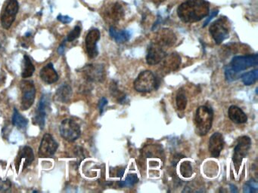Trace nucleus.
<instances>
[{"label": "nucleus", "instance_id": "20", "mask_svg": "<svg viewBox=\"0 0 258 193\" xmlns=\"http://www.w3.org/2000/svg\"><path fill=\"white\" fill-rule=\"evenodd\" d=\"M72 96V88L67 83L61 85L55 94V99L60 103H67Z\"/></svg>", "mask_w": 258, "mask_h": 193}, {"label": "nucleus", "instance_id": "22", "mask_svg": "<svg viewBox=\"0 0 258 193\" xmlns=\"http://www.w3.org/2000/svg\"><path fill=\"white\" fill-rule=\"evenodd\" d=\"M107 16L111 21L117 23L124 18V8L119 2H114L107 11Z\"/></svg>", "mask_w": 258, "mask_h": 193}, {"label": "nucleus", "instance_id": "11", "mask_svg": "<svg viewBox=\"0 0 258 193\" xmlns=\"http://www.w3.org/2000/svg\"><path fill=\"white\" fill-rule=\"evenodd\" d=\"M50 108V102L46 95H43L39 101L38 106L36 110L35 116L33 118L34 125H38L41 129L45 127V118Z\"/></svg>", "mask_w": 258, "mask_h": 193}, {"label": "nucleus", "instance_id": "6", "mask_svg": "<svg viewBox=\"0 0 258 193\" xmlns=\"http://www.w3.org/2000/svg\"><path fill=\"white\" fill-rule=\"evenodd\" d=\"M251 147H252V140L249 136H242L238 139L236 145L235 147L233 158V163L237 172L241 166L242 160L248 155Z\"/></svg>", "mask_w": 258, "mask_h": 193}, {"label": "nucleus", "instance_id": "30", "mask_svg": "<svg viewBox=\"0 0 258 193\" xmlns=\"http://www.w3.org/2000/svg\"><path fill=\"white\" fill-rule=\"evenodd\" d=\"M180 174L183 177L189 178L193 175V168L190 162H183L180 165Z\"/></svg>", "mask_w": 258, "mask_h": 193}, {"label": "nucleus", "instance_id": "41", "mask_svg": "<svg viewBox=\"0 0 258 193\" xmlns=\"http://www.w3.org/2000/svg\"><path fill=\"white\" fill-rule=\"evenodd\" d=\"M124 169H121V170H120L119 172H118V173H117V176H119V177H122L123 175H124Z\"/></svg>", "mask_w": 258, "mask_h": 193}, {"label": "nucleus", "instance_id": "27", "mask_svg": "<svg viewBox=\"0 0 258 193\" xmlns=\"http://www.w3.org/2000/svg\"><path fill=\"white\" fill-rule=\"evenodd\" d=\"M176 103L178 110L180 111L186 110V106H187V97L183 91L179 90V92L176 95Z\"/></svg>", "mask_w": 258, "mask_h": 193}, {"label": "nucleus", "instance_id": "32", "mask_svg": "<svg viewBox=\"0 0 258 193\" xmlns=\"http://www.w3.org/2000/svg\"><path fill=\"white\" fill-rule=\"evenodd\" d=\"M74 155L77 156V165H79L80 162L85 158V155H84V149L82 147H77L74 150Z\"/></svg>", "mask_w": 258, "mask_h": 193}, {"label": "nucleus", "instance_id": "8", "mask_svg": "<svg viewBox=\"0 0 258 193\" xmlns=\"http://www.w3.org/2000/svg\"><path fill=\"white\" fill-rule=\"evenodd\" d=\"M19 4L17 0H7L1 15V24L5 30L10 28L19 12Z\"/></svg>", "mask_w": 258, "mask_h": 193}, {"label": "nucleus", "instance_id": "29", "mask_svg": "<svg viewBox=\"0 0 258 193\" xmlns=\"http://www.w3.org/2000/svg\"><path fill=\"white\" fill-rule=\"evenodd\" d=\"M258 191V183L257 180L252 179L245 183L243 192L245 193H256Z\"/></svg>", "mask_w": 258, "mask_h": 193}, {"label": "nucleus", "instance_id": "7", "mask_svg": "<svg viewBox=\"0 0 258 193\" xmlns=\"http://www.w3.org/2000/svg\"><path fill=\"white\" fill-rule=\"evenodd\" d=\"M22 91V104L21 109L23 111L29 110L35 101L36 88L34 82L30 80H23L20 84Z\"/></svg>", "mask_w": 258, "mask_h": 193}, {"label": "nucleus", "instance_id": "3", "mask_svg": "<svg viewBox=\"0 0 258 193\" xmlns=\"http://www.w3.org/2000/svg\"><path fill=\"white\" fill-rule=\"evenodd\" d=\"M158 85V80L152 72L150 70L141 72L133 83L135 90L141 93L151 92L156 89Z\"/></svg>", "mask_w": 258, "mask_h": 193}, {"label": "nucleus", "instance_id": "5", "mask_svg": "<svg viewBox=\"0 0 258 193\" xmlns=\"http://www.w3.org/2000/svg\"><path fill=\"white\" fill-rule=\"evenodd\" d=\"M59 133L62 138L68 142H74L81 136V127L74 120L65 118L59 126Z\"/></svg>", "mask_w": 258, "mask_h": 193}, {"label": "nucleus", "instance_id": "34", "mask_svg": "<svg viewBox=\"0 0 258 193\" xmlns=\"http://www.w3.org/2000/svg\"><path fill=\"white\" fill-rule=\"evenodd\" d=\"M238 74L237 72L232 70L230 67H227L225 71V75H226V80L228 81H233V80L236 79V74Z\"/></svg>", "mask_w": 258, "mask_h": 193}, {"label": "nucleus", "instance_id": "9", "mask_svg": "<svg viewBox=\"0 0 258 193\" xmlns=\"http://www.w3.org/2000/svg\"><path fill=\"white\" fill-rule=\"evenodd\" d=\"M258 55H245V56H236L232 59L230 68L234 71H243L250 67L258 65Z\"/></svg>", "mask_w": 258, "mask_h": 193}, {"label": "nucleus", "instance_id": "35", "mask_svg": "<svg viewBox=\"0 0 258 193\" xmlns=\"http://www.w3.org/2000/svg\"><path fill=\"white\" fill-rule=\"evenodd\" d=\"M58 20L63 23H69L72 21V19L67 15H59L57 17Z\"/></svg>", "mask_w": 258, "mask_h": 193}, {"label": "nucleus", "instance_id": "39", "mask_svg": "<svg viewBox=\"0 0 258 193\" xmlns=\"http://www.w3.org/2000/svg\"><path fill=\"white\" fill-rule=\"evenodd\" d=\"M165 0H151V2H153V3L155 4V5H159L160 4L162 3V2H164Z\"/></svg>", "mask_w": 258, "mask_h": 193}, {"label": "nucleus", "instance_id": "25", "mask_svg": "<svg viewBox=\"0 0 258 193\" xmlns=\"http://www.w3.org/2000/svg\"><path fill=\"white\" fill-rule=\"evenodd\" d=\"M28 124V120L23 117L22 114L18 111L17 109H14L13 116H12V125L17 127L19 130H24L27 128Z\"/></svg>", "mask_w": 258, "mask_h": 193}, {"label": "nucleus", "instance_id": "19", "mask_svg": "<svg viewBox=\"0 0 258 193\" xmlns=\"http://www.w3.org/2000/svg\"><path fill=\"white\" fill-rule=\"evenodd\" d=\"M41 79L47 84L56 83L59 80V75L57 72L54 68L52 63H48L45 67L41 69L40 72Z\"/></svg>", "mask_w": 258, "mask_h": 193}, {"label": "nucleus", "instance_id": "21", "mask_svg": "<svg viewBox=\"0 0 258 193\" xmlns=\"http://www.w3.org/2000/svg\"><path fill=\"white\" fill-rule=\"evenodd\" d=\"M229 117L233 122L236 124L246 123L248 121V116L241 110L237 106H231L228 110Z\"/></svg>", "mask_w": 258, "mask_h": 193}, {"label": "nucleus", "instance_id": "24", "mask_svg": "<svg viewBox=\"0 0 258 193\" xmlns=\"http://www.w3.org/2000/svg\"><path fill=\"white\" fill-rule=\"evenodd\" d=\"M34 72H35V67L30 60V57L28 55H24L23 56V69H22V78H30L34 75Z\"/></svg>", "mask_w": 258, "mask_h": 193}, {"label": "nucleus", "instance_id": "40", "mask_svg": "<svg viewBox=\"0 0 258 193\" xmlns=\"http://www.w3.org/2000/svg\"><path fill=\"white\" fill-rule=\"evenodd\" d=\"M230 190H231L232 193H237L238 190H237L236 187L234 185H230Z\"/></svg>", "mask_w": 258, "mask_h": 193}, {"label": "nucleus", "instance_id": "28", "mask_svg": "<svg viewBox=\"0 0 258 193\" xmlns=\"http://www.w3.org/2000/svg\"><path fill=\"white\" fill-rule=\"evenodd\" d=\"M139 181L137 175L136 174H128L126 179L124 180H121L118 183L121 187H132L133 185L136 184Z\"/></svg>", "mask_w": 258, "mask_h": 193}, {"label": "nucleus", "instance_id": "38", "mask_svg": "<svg viewBox=\"0 0 258 193\" xmlns=\"http://www.w3.org/2000/svg\"><path fill=\"white\" fill-rule=\"evenodd\" d=\"M64 45H65V42H63V43L59 47V49H58V52L60 55H63L64 52Z\"/></svg>", "mask_w": 258, "mask_h": 193}, {"label": "nucleus", "instance_id": "37", "mask_svg": "<svg viewBox=\"0 0 258 193\" xmlns=\"http://www.w3.org/2000/svg\"><path fill=\"white\" fill-rule=\"evenodd\" d=\"M108 104V100L106 97H102L99 102V109L100 114H103L104 107Z\"/></svg>", "mask_w": 258, "mask_h": 193}, {"label": "nucleus", "instance_id": "31", "mask_svg": "<svg viewBox=\"0 0 258 193\" xmlns=\"http://www.w3.org/2000/svg\"><path fill=\"white\" fill-rule=\"evenodd\" d=\"M81 34V27L80 26H76L69 33L67 37L66 41L67 42H73L80 37Z\"/></svg>", "mask_w": 258, "mask_h": 193}, {"label": "nucleus", "instance_id": "14", "mask_svg": "<svg viewBox=\"0 0 258 193\" xmlns=\"http://www.w3.org/2000/svg\"><path fill=\"white\" fill-rule=\"evenodd\" d=\"M83 74L89 82H103L105 78L104 67L101 65L89 64L83 69Z\"/></svg>", "mask_w": 258, "mask_h": 193}, {"label": "nucleus", "instance_id": "4", "mask_svg": "<svg viewBox=\"0 0 258 193\" xmlns=\"http://www.w3.org/2000/svg\"><path fill=\"white\" fill-rule=\"evenodd\" d=\"M210 34L215 40V43L220 45L228 38L230 34V24L226 18H220L211 23L209 28Z\"/></svg>", "mask_w": 258, "mask_h": 193}, {"label": "nucleus", "instance_id": "17", "mask_svg": "<svg viewBox=\"0 0 258 193\" xmlns=\"http://www.w3.org/2000/svg\"><path fill=\"white\" fill-rule=\"evenodd\" d=\"M161 70L165 74H169L171 72L175 71L179 68L181 64V58L178 54L172 53L166 55V57L163 59Z\"/></svg>", "mask_w": 258, "mask_h": 193}, {"label": "nucleus", "instance_id": "12", "mask_svg": "<svg viewBox=\"0 0 258 193\" xmlns=\"http://www.w3.org/2000/svg\"><path fill=\"white\" fill-rule=\"evenodd\" d=\"M166 55L167 52L164 50V47L156 42H151L148 48L146 62L149 65H156L161 63Z\"/></svg>", "mask_w": 258, "mask_h": 193}, {"label": "nucleus", "instance_id": "16", "mask_svg": "<svg viewBox=\"0 0 258 193\" xmlns=\"http://www.w3.org/2000/svg\"><path fill=\"white\" fill-rule=\"evenodd\" d=\"M23 159H24L23 167V169L24 170L34 162V154L31 147L25 146V147H22L19 150V155H18L16 162H15V167H16L17 172H19V167H20L21 163H22Z\"/></svg>", "mask_w": 258, "mask_h": 193}, {"label": "nucleus", "instance_id": "23", "mask_svg": "<svg viewBox=\"0 0 258 193\" xmlns=\"http://www.w3.org/2000/svg\"><path fill=\"white\" fill-rule=\"evenodd\" d=\"M109 34L117 43H124L128 42L131 37L130 33L128 30H118L113 26L109 28Z\"/></svg>", "mask_w": 258, "mask_h": 193}, {"label": "nucleus", "instance_id": "18", "mask_svg": "<svg viewBox=\"0 0 258 193\" xmlns=\"http://www.w3.org/2000/svg\"><path fill=\"white\" fill-rule=\"evenodd\" d=\"M176 41V37L174 33L168 29H164L158 33L154 42L163 47H171L174 45Z\"/></svg>", "mask_w": 258, "mask_h": 193}, {"label": "nucleus", "instance_id": "2", "mask_svg": "<svg viewBox=\"0 0 258 193\" xmlns=\"http://www.w3.org/2000/svg\"><path fill=\"white\" fill-rule=\"evenodd\" d=\"M213 119L214 112L212 109L207 106L198 107L194 118L196 133L200 136L206 135L211 130Z\"/></svg>", "mask_w": 258, "mask_h": 193}, {"label": "nucleus", "instance_id": "13", "mask_svg": "<svg viewBox=\"0 0 258 193\" xmlns=\"http://www.w3.org/2000/svg\"><path fill=\"white\" fill-rule=\"evenodd\" d=\"M100 31L98 29H92L89 30L86 37V50L89 58H95L99 55L97 42L100 39Z\"/></svg>", "mask_w": 258, "mask_h": 193}, {"label": "nucleus", "instance_id": "33", "mask_svg": "<svg viewBox=\"0 0 258 193\" xmlns=\"http://www.w3.org/2000/svg\"><path fill=\"white\" fill-rule=\"evenodd\" d=\"M12 187V183L9 180H0V193L9 191Z\"/></svg>", "mask_w": 258, "mask_h": 193}, {"label": "nucleus", "instance_id": "10", "mask_svg": "<svg viewBox=\"0 0 258 193\" xmlns=\"http://www.w3.org/2000/svg\"><path fill=\"white\" fill-rule=\"evenodd\" d=\"M59 144L50 134H45L43 136L40 148H39V156L41 158H49L55 155L57 151Z\"/></svg>", "mask_w": 258, "mask_h": 193}, {"label": "nucleus", "instance_id": "15", "mask_svg": "<svg viewBox=\"0 0 258 193\" xmlns=\"http://www.w3.org/2000/svg\"><path fill=\"white\" fill-rule=\"evenodd\" d=\"M224 147V139L222 134L216 132L210 137L208 150L214 158L220 156V153Z\"/></svg>", "mask_w": 258, "mask_h": 193}, {"label": "nucleus", "instance_id": "26", "mask_svg": "<svg viewBox=\"0 0 258 193\" xmlns=\"http://www.w3.org/2000/svg\"><path fill=\"white\" fill-rule=\"evenodd\" d=\"M258 77V70L255 69L252 71L248 72L247 74L241 76V78L242 82L245 85H252L256 82Z\"/></svg>", "mask_w": 258, "mask_h": 193}, {"label": "nucleus", "instance_id": "36", "mask_svg": "<svg viewBox=\"0 0 258 193\" xmlns=\"http://www.w3.org/2000/svg\"><path fill=\"white\" fill-rule=\"evenodd\" d=\"M218 12H219V10H218V9H215L213 12H211V15H209V17L206 19L205 23H204V24H203V27H206L208 23H210V21H211V20L213 19V18L216 17V15H217Z\"/></svg>", "mask_w": 258, "mask_h": 193}, {"label": "nucleus", "instance_id": "1", "mask_svg": "<svg viewBox=\"0 0 258 193\" xmlns=\"http://www.w3.org/2000/svg\"><path fill=\"white\" fill-rule=\"evenodd\" d=\"M210 4L206 0H186L178 6L177 15L184 23H195L209 15Z\"/></svg>", "mask_w": 258, "mask_h": 193}]
</instances>
